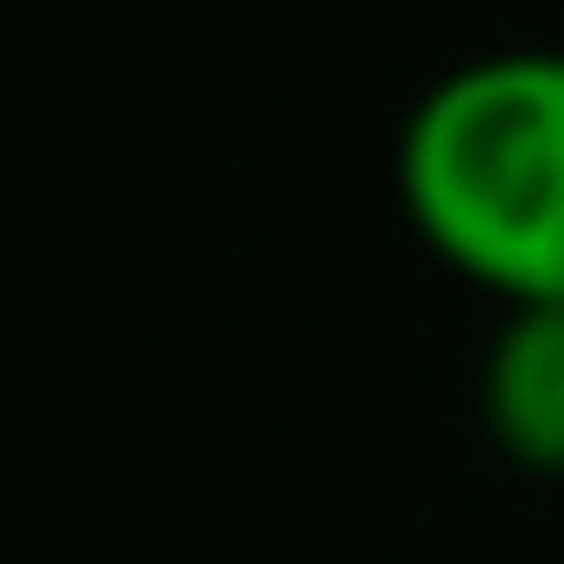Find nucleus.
<instances>
[{
  "label": "nucleus",
  "instance_id": "f257e3e1",
  "mask_svg": "<svg viewBox=\"0 0 564 564\" xmlns=\"http://www.w3.org/2000/svg\"><path fill=\"white\" fill-rule=\"evenodd\" d=\"M397 198L436 268L496 307H564V50H476L397 129Z\"/></svg>",
  "mask_w": 564,
  "mask_h": 564
},
{
  "label": "nucleus",
  "instance_id": "f03ea898",
  "mask_svg": "<svg viewBox=\"0 0 564 564\" xmlns=\"http://www.w3.org/2000/svg\"><path fill=\"white\" fill-rule=\"evenodd\" d=\"M476 397H486V436L525 476H564V307H506Z\"/></svg>",
  "mask_w": 564,
  "mask_h": 564
}]
</instances>
